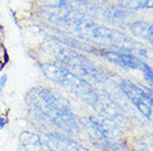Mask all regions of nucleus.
Returning a JSON list of instances; mask_svg holds the SVG:
<instances>
[{
	"instance_id": "12",
	"label": "nucleus",
	"mask_w": 153,
	"mask_h": 151,
	"mask_svg": "<svg viewBox=\"0 0 153 151\" xmlns=\"http://www.w3.org/2000/svg\"><path fill=\"white\" fill-rule=\"evenodd\" d=\"M126 4L135 7L152 8V0H124Z\"/></svg>"
},
{
	"instance_id": "15",
	"label": "nucleus",
	"mask_w": 153,
	"mask_h": 151,
	"mask_svg": "<svg viewBox=\"0 0 153 151\" xmlns=\"http://www.w3.org/2000/svg\"><path fill=\"white\" fill-rule=\"evenodd\" d=\"M6 82H7V76L4 75L1 78H0V87H4V84H6Z\"/></svg>"
},
{
	"instance_id": "8",
	"label": "nucleus",
	"mask_w": 153,
	"mask_h": 151,
	"mask_svg": "<svg viewBox=\"0 0 153 151\" xmlns=\"http://www.w3.org/2000/svg\"><path fill=\"white\" fill-rule=\"evenodd\" d=\"M104 57L109 60L111 63L118 64L122 67L126 68H134V70H141L142 62L133 56L132 54L129 53H122V52H107L104 54Z\"/></svg>"
},
{
	"instance_id": "7",
	"label": "nucleus",
	"mask_w": 153,
	"mask_h": 151,
	"mask_svg": "<svg viewBox=\"0 0 153 151\" xmlns=\"http://www.w3.org/2000/svg\"><path fill=\"white\" fill-rule=\"evenodd\" d=\"M105 140H117L121 137V130L114 121L104 117L89 118Z\"/></svg>"
},
{
	"instance_id": "4",
	"label": "nucleus",
	"mask_w": 153,
	"mask_h": 151,
	"mask_svg": "<svg viewBox=\"0 0 153 151\" xmlns=\"http://www.w3.org/2000/svg\"><path fill=\"white\" fill-rule=\"evenodd\" d=\"M120 86L126 95L132 100L146 117L152 118V97L151 94L146 92L143 88L137 86L135 84L131 83L130 81L122 78L120 81Z\"/></svg>"
},
{
	"instance_id": "6",
	"label": "nucleus",
	"mask_w": 153,
	"mask_h": 151,
	"mask_svg": "<svg viewBox=\"0 0 153 151\" xmlns=\"http://www.w3.org/2000/svg\"><path fill=\"white\" fill-rule=\"evenodd\" d=\"M89 104L93 106V108H94L102 117L108 118V119H110V120L114 121L115 124L121 122V121L123 120L122 114L119 110L118 107H117L112 102H110L109 99L104 98L102 96L97 95L96 97L92 99Z\"/></svg>"
},
{
	"instance_id": "16",
	"label": "nucleus",
	"mask_w": 153,
	"mask_h": 151,
	"mask_svg": "<svg viewBox=\"0 0 153 151\" xmlns=\"http://www.w3.org/2000/svg\"><path fill=\"white\" fill-rule=\"evenodd\" d=\"M0 119H1V116H0Z\"/></svg>"
},
{
	"instance_id": "14",
	"label": "nucleus",
	"mask_w": 153,
	"mask_h": 151,
	"mask_svg": "<svg viewBox=\"0 0 153 151\" xmlns=\"http://www.w3.org/2000/svg\"><path fill=\"white\" fill-rule=\"evenodd\" d=\"M141 71L143 72V74H144V77H146V81L150 82V83H152V70H151V67H150L149 65H146L143 63L141 67Z\"/></svg>"
},
{
	"instance_id": "9",
	"label": "nucleus",
	"mask_w": 153,
	"mask_h": 151,
	"mask_svg": "<svg viewBox=\"0 0 153 151\" xmlns=\"http://www.w3.org/2000/svg\"><path fill=\"white\" fill-rule=\"evenodd\" d=\"M20 141L26 151H45V144L41 138L31 131H23L20 135Z\"/></svg>"
},
{
	"instance_id": "5",
	"label": "nucleus",
	"mask_w": 153,
	"mask_h": 151,
	"mask_svg": "<svg viewBox=\"0 0 153 151\" xmlns=\"http://www.w3.org/2000/svg\"><path fill=\"white\" fill-rule=\"evenodd\" d=\"M43 144L51 151H89L88 148L59 133H48L41 137Z\"/></svg>"
},
{
	"instance_id": "10",
	"label": "nucleus",
	"mask_w": 153,
	"mask_h": 151,
	"mask_svg": "<svg viewBox=\"0 0 153 151\" xmlns=\"http://www.w3.org/2000/svg\"><path fill=\"white\" fill-rule=\"evenodd\" d=\"M131 31L134 33V35L141 37L152 42V24H149L144 21H138L131 26Z\"/></svg>"
},
{
	"instance_id": "1",
	"label": "nucleus",
	"mask_w": 153,
	"mask_h": 151,
	"mask_svg": "<svg viewBox=\"0 0 153 151\" xmlns=\"http://www.w3.org/2000/svg\"><path fill=\"white\" fill-rule=\"evenodd\" d=\"M26 99L38 113L62 130L71 133L79 132L78 121L70 110L69 103L62 96L60 97L48 89L37 87L28 93Z\"/></svg>"
},
{
	"instance_id": "11",
	"label": "nucleus",
	"mask_w": 153,
	"mask_h": 151,
	"mask_svg": "<svg viewBox=\"0 0 153 151\" xmlns=\"http://www.w3.org/2000/svg\"><path fill=\"white\" fill-rule=\"evenodd\" d=\"M101 144H102V151H130L122 144L110 141V140H105Z\"/></svg>"
},
{
	"instance_id": "2",
	"label": "nucleus",
	"mask_w": 153,
	"mask_h": 151,
	"mask_svg": "<svg viewBox=\"0 0 153 151\" xmlns=\"http://www.w3.org/2000/svg\"><path fill=\"white\" fill-rule=\"evenodd\" d=\"M41 68L43 74L50 81L76 93V95H80L88 103L91 102L98 95L92 89V87L89 85L88 82L80 78L79 76H76L74 73L70 72L67 68L53 63H45L41 65Z\"/></svg>"
},
{
	"instance_id": "3",
	"label": "nucleus",
	"mask_w": 153,
	"mask_h": 151,
	"mask_svg": "<svg viewBox=\"0 0 153 151\" xmlns=\"http://www.w3.org/2000/svg\"><path fill=\"white\" fill-rule=\"evenodd\" d=\"M53 54L61 63L72 68L73 71L78 72L84 78L91 79L97 83H103L107 81V76L97 66L92 64L87 57L80 55L79 53L72 52L68 49L58 46L54 50Z\"/></svg>"
},
{
	"instance_id": "13",
	"label": "nucleus",
	"mask_w": 153,
	"mask_h": 151,
	"mask_svg": "<svg viewBox=\"0 0 153 151\" xmlns=\"http://www.w3.org/2000/svg\"><path fill=\"white\" fill-rule=\"evenodd\" d=\"M140 151H152V136L151 135L140 142Z\"/></svg>"
}]
</instances>
